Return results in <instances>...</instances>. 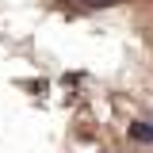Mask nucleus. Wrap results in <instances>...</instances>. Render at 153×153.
<instances>
[{
    "mask_svg": "<svg viewBox=\"0 0 153 153\" xmlns=\"http://www.w3.org/2000/svg\"><path fill=\"white\" fill-rule=\"evenodd\" d=\"M65 4H73V8H111L119 0H65Z\"/></svg>",
    "mask_w": 153,
    "mask_h": 153,
    "instance_id": "f257e3e1",
    "label": "nucleus"
},
{
    "mask_svg": "<svg viewBox=\"0 0 153 153\" xmlns=\"http://www.w3.org/2000/svg\"><path fill=\"white\" fill-rule=\"evenodd\" d=\"M130 138H138V142H153V126H142V123H134V126H130Z\"/></svg>",
    "mask_w": 153,
    "mask_h": 153,
    "instance_id": "f03ea898",
    "label": "nucleus"
}]
</instances>
